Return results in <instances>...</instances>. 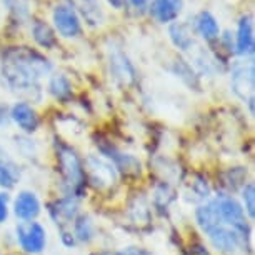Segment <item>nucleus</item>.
I'll return each mask as SVG.
<instances>
[{"mask_svg":"<svg viewBox=\"0 0 255 255\" xmlns=\"http://www.w3.org/2000/svg\"><path fill=\"white\" fill-rule=\"evenodd\" d=\"M52 70L50 62L38 52L17 47L5 52L2 60V75L15 92L30 94L38 90V80Z\"/></svg>","mask_w":255,"mask_h":255,"instance_id":"1","label":"nucleus"},{"mask_svg":"<svg viewBox=\"0 0 255 255\" xmlns=\"http://www.w3.org/2000/svg\"><path fill=\"white\" fill-rule=\"evenodd\" d=\"M57 160H59V168L64 182L72 190L79 192L85 182V168L82 165L80 157L72 147L60 143L57 145Z\"/></svg>","mask_w":255,"mask_h":255,"instance_id":"2","label":"nucleus"},{"mask_svg":"<svg viewBox=\"0 0 255 255\" xmlns=\"http://www.w3.org/2000/svg\"><path fill=\"white\" fill-rule=\"evenodd\" d=\"M214 204L217 207L222 222L225 225H229V227H232L235 232L247 242V239L250 235V229H249L247 219H245V212L242 209V205L235 199H232V197L224 195V194L215 197Z\"/></svg>","mask_w":255,"mask_h":255,"instance_id":"3","label":"nucleus"},{"mask_svg":"<svg viewBox=\"0 0 255 255\" xmlns=\"http://www.w3.org/2000/svg\"><path fill=\"white\" fill-rule=\"evenodd\" d=\"M85 163H87L89 179L97 189H109L117 182V168L109 158L100 155H89Z\"/></svg>","mask_w":255,"mask_h":255,"instance_id":"4","label":"nucleus"},{"mask_svg":"<svg viewBox=\"0 0 255 255\" xmlns=\"http://www.w3.org/2000/svg\"><path fill=\"white\" fill-rule=\"evenodd\" d=\"M17 239L20 247L28 254H40L47 244V234L44 227L32 220H23L17 225Z\"/></svg>","mask_w":255,"mask_h":255,"instance_id":"5","label":"nucleus"},{"mask_svg":"<svg viewBox=\"0 0 255 255\" xmlns=\"http://www.w3.org/2000/svg\"><path fill=\"white\" fill-rule=\"evenodd\" d=\"M109 69L112 79L122 87H127L135 80V69L130 64L128 57L124 54L120 47L114 44L109 47Z\"/></svg>","mask_w":255,"mask_h":255,"instance_id":"6","label":"nucleus"},{"mask_svg":"<svg viewBox=\"0 0 255 255\" xmlns=\"http://www.w3.org/2000/svg\"><path fill=\"white\" fill-rule=\"evenodd\" d=\"M254 64H242L237 65L232 72V89L237 97L244 102L254 100Z\"/></svg>","mask_w":255,"mask_h":255,"instance_id":"7","label":"nucleus"},{"mask_svg":"<svg viewBox=\"0 0 255 255\" xmlns=\"http://www.w3.org/2000/svg\"><path fill=\"white\" fill-rule=\"evenodd\" d=\"M207 235H209L212 245H214L219 252H224V254H234L240 245L247 244L232 227H229V225H225V224H220L217 229H214Z\"/></svg>","mask_w":255,"mask_h":255,"instance_id":"8","label":"nucleus"},{"mask_svg":"<svg viewBox=\"0 0 255 255\" xmlns=\"http://www.w3.org/2000/svg\"><path fill=\"white\" fill-rule=\"evenodd\" d=\"M54 23L62 37L72 38L80 33V20L70 5H57L54 10Z\"/></svg>","mask_w":255,"mask_h":255,"instance_id":"9","label":"nucleus"},{"mask_svg":"<svg viewBox=\"0 0 255 255\" xmlns=\"http://www.w3.org/2000/svg\"><path fill=\"white\" fill-rule=\"evenodd\" d=\"M184 0H152L150 3V15L160 23L174 22L180 15Z\"/></svg>","mask_w":255,"mask_h":255,"instance_id":"10","label":"nucleus"},{"mask_svg":"<svg viewBox=\"0 0 255 255\" xmlns=\"http://www.w3.org/2000/svg\"><path fill=\"white\" fill-rule=\"evenodd\" d=\"M13 214L22 220H33L40 214V202L33 192L22 190L13 200Z\"/></svg>","mask_w":255,"mask_h":255,"instance_id":"11","label":"nucleus"},{"mask_svg":"<svg viewBox=\"0 0 255 255\" xmlns=\"http://www.w3.org/2000/svg\"><path fill=\"white\" fill-rule=\"evenodd\" d=\"M102 152L110 158V162L114 163L115 168L127 175H138L142 170V165H140V160L135 158L130 153H124V152H119L117 148L110 147V148H104L102 147Z\"/></svg>","mask_w":255,"mask_h":255,"instance_id":"12","label":"nucleus"},{"mask_svg":"<svg viewBox=\"0 0 255 255\" xmlns=\"http://www.w3.org/2000/svg\"><path fill=\"white\" fill-rule=\"evenodd\" d=\"M10 117L13 119V122L27 133L35 132L38 128V117H37L35 110H33L27 102H18L13 105Z\"/></svg>","mask_w":255,"mask_h":255,"instance_id":"13","label":"nucleus"},{"mask_svg":"<svg viewBox=\"0 0 255 255\" xmlns=\"http://www.w3.org/2000/svg\"><path fill=\"white\" fill-rule=\"evenodd\" d=\"M237 54L239 55L254 54V27H252V17L250 15H244L239 22Z\"/></svg>","mask_w":255,"mask_h":255,"instance_id":"14","label":"nucleus"},{"mask_svg":"<svg viewBox=\"0 0 255 255\" xmlns=\"http://www.w3.org/2000/svg\"><path fill=\"white\" fill-rule=\"evenodd\" d=\"M72 5L77 7L89 25H100L104 22V12L99 0H72Z\"/></svg>","mask_w":255,"mask_h":255,"instance_id":"15","label":"nucleus"},{"mask_svg":"<svg viewBox=\"0 0 255 255\" xmlns=\"http://www.w3.org/2000/svg\"><path fill=\"white\" fill-rule=\"evenodd\" d=\"M77 210H79V204L74 197H65V199L57 200L55 209H52V214L57 220V224H62V220H65L64 224H69L75 219Z\"/></svg>","mask_w":255,"mask_h":255,"instance_id":"16","label":"nucleus"},{"mask_svg":"<svg viewBox=\"0 0 255 255\" xmlns=\"http://www.w3.org/2000/svg\"><path fill=\"white\" fill-rule=\"evenodd\" d=\"M197 30L205 40H214L219 37V23L210 12H200L197 17Z\"/></svg>","mask_w":255,"mask_h":255,"instance_id":"17","label":"nucleus"},{"mask_svg":"<svg viewBox=\"0 0 255 255\" xmlns=\"http://www.w3.org/2000/svg\"><path fill=\"white\" fill-rule=\"evenodd\" d=\"M32 33H33V38H35V42L40 47L52 49V47L57 44V38H55L54 30L50 28L49 23H45V22H42V20H37L35 23H33Z\"/></svg>","mask_w":255,"mask_h":255,"instance_id":"18","label":"nucleus"},{"mask_svg":"<svg viewBox=\"0 0 255 255\" xmlns=\"http://www.w3.org/2000/svg\"><path fill=\"white\" fill-rule=\"evenodd\" d=\"M49 90L55 99L67 100L72 95V85L65 75H54L49 82Z\"/></svg>","mask_w":255,"mask_h":255,"instance_id":"19","label":"nucleus"},{"mask_svg":"<svg viewBox=\"0 0 255 255\" xmlns=\"http://www.w3.org/2000/svg\"><path fill=\"white\" fill-rule=\"evenodd\" d=\"M168 33H170L172 42H174L180 50H189L190 47L194 45V40H192L190 33L187 32V28L182 25V23H174V25L170 27V30H168Z\"/></svg>","mask_w":255,"mask_h":255,"instance_id":"20","label":"nucleus"},{"mask_svg":"<svg viewBox=\"0 0 255 255\" xmlns=\"http://www.w3.org/2000/svg\"><path fill=\"white\" fill-rule=\"evenodd\" d=\"M174 72L177 74V77H180V79L185 82L187 85L195 87V89L199 87V79H197L194 69H192L185 60H177L175 67H174Z\"/></svg>","mask_w":255,"mask_h":255,"instance_id":"21","label":"nucleus"},{"mask_svg":"<svg viewBox=\"0 0 255 255\" xmlns=\"http://www.w3.org/2000/svg\"><path fill=\"white\" fill-rule=\"evenodd\" d=\"M75 237L80 242H89L94 237V224L89 217H79L75 220Z\"/></svg>","mask_w":255,"mask_h":255,"instance_id":"22","label":"nucleus"},{"mask_svg":"<svg viewBox=\"0 0 255 255\" xmlns=\"http://www.w3.org/2000/svg\"><path fill=\"white\" fill-rule=\"evenodd\" d=\"M18 179V172L12 163L0 162V187L2 189H12Z\"/></svg>","mask_w":255,"mask_h":255,"instance_id":"23","label":"nucleus"},{"mask_svg":"<svg viewBox=\"0 0 255 255\" xmlns=\"http://www.w3.org/2000/svg\"><path fill=\"white\" fill-rule=\"evenodd\" d=\"M242 199H244V205H245L247 214L250 215V219H254V215H255V204H254L255 202V187H254V184L244 185Z\"/></svg>","mask_w":255,"mask_h":255,"instance_id":"24","label":"nucleus"},{"mask_svg":"<svg viewBox=\"0 0 255 255\" xmlns=\"http://www.w3.org/2000/svg\"><path fill=\"white\" fill-rule=\"evenodd\" d=\"M110 255H148V252H145L143 249H138V247H127V249L120 250V252H115Z\"/></svg>","mask_w":255,"mask_h":255,"instance_id":"25","label":"nucleus"},{"mask_svg":"<svg viewBox=\"0 0 255 255\" xmlns=\"http://www.w3.org/2000/svg\"><path fill=\"white\" fill-rule=\"evenodd\" d=\"M7 195L0 194V224L7 219Z\"/></svg>","mask_w":255,"mask_h":255,"instance_id":"26","label":"nucleus"},{"mask_svg":"<svg viewBox=\"0 0 255 255\" xmlns=\"http://www.w3.org/2000/svg\"><path fill=\"white\" fill-rule=\"evenodd\" d=\"M187 255H209V252L205 250L204 245L195 244V245H192V247L189 249V252H187Z\"/></svg>","mask_w":255,"mask_h":255,"instance_id":"27","label":"nucleus"},{"mask_svg":"<svg viewBox=\"0 0 255 255\" xmlns=\"http://www.w3.org/2000/svg\"><path fill=\"white\" fill-rule=\"evenodd\" d=\"M127 2H130L132 7H135V8H138V10H142V8H145L148 5V2H150V0H127Z\"/></svg>","mask_w":255,"mask_h":255,"instance_id":"28","label":"nucleus"},{"mask_svg":"<svg viewBox=\"0 0 255 255\" xmlns=\"http://www.w3.org/2000/svg\"><path fill=\"white\" fill-rule=\"evenodd\" d=\"M7 124V109L0 104V125Z\"/></svg>","mask_w":255,"mask_h":255,"instance_id":"29","label":"nucleus"},{"mask_svg":"<svg viewBox=\"0 0 255 255\" xmlns=\"http://www.w3.org/2000/svg\"><path fill=\"white\" fill-rule=\"evenodd\" d=\"M125 2H127V0H109L110 5L115 7V8H122L125 5Z\"/></svg>","mask_w":255,"mask_h":255,"instance_id":"30","label":"nucleus"}]
</instances>
